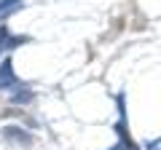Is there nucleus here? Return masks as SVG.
I'll list each match as a JSON object with an SVG mask.
<instances>
[{"label": "nucleus", "instance_id": "423d86ee", "mask_svg": "<svg viewBox=\"0 0 161 150\" xmlns=\"http://www.w3.org/2000/svg\"><path fill=\"white\" fill-rule=\"evenodd\" d=\"M150 150H153V147H150Z\"/></svg>", "mask_w": 161, "mask_h": 150}, {"label": "nucleus", "instance_id": "20e7f679", "mask_svg": "<svg viewBox=\"0 0 161 150\" xmlns=\"http://www.w3.org/2000/svg\"><path fill=\"white\" fill-rule=\"evenodd\" d=\"M22 6V0H0V19H6L11 11H16V8Z\"/></svg>", "mask_w": 161, "mask_h": 150}, {"label": "nucleus", "instance_id": "f257e3e1", "mask_svg": "<svg viewBox=\"0 0 161 150\" xmlns=\"http://www.w3.org/2000/svg\"><path fill=\"white\" fill-rule=\"evenodd\" d=\"M24 83L16 78V72H14V62L11 59H3L0 62V88L3 91H14V88H22Z\"/></svg>", "mask_w": 161, "mask_h": 150}, {"label": "nucleus", "instance_id": "7ed1b4c3", "mask_svg": "<svg viewBox=\"0 0 161 150\" xmlns=\"http://www.w3.org/2000/svg\"><path fill=\"white\" fill-rule=\"evenodd\" d=\"M22 43H27V38H11V32H8V27H0V54L6 51V48H16L22 46Z\"/></svg>", "mask_w": 161, "mask_h": 150}, {"label": "nucleus", "instance_id": "f03ea898", "mask_svg": "<svg viewBox=\"0 0 161 150\" xmlns=\"http://www.w3.org/2000/svg\"><path fill=\"white\" fill-rule=\"evenodd\" d=\"M3 139L6 142H11V145H16V147H32V134H27V131H22L19 126H8V129H3Z\"/></svg>", "mask_w": 161, "mask_h": 150}, {"label": "nucleus", "instance_id": "39448f33", "mask_svg": "<svg viewBox=\"0 0 161 150\" xmlns=\"http://www.w3.org/2000/svg\"><path fill=\"white\" fill-rule=\"evenodd\" d=\"M108 150H126V147H124V145L118 142V145H113V147H108Z\"/></svg>", "mask_w": 161, "mask_h": 150}]
</instances>
